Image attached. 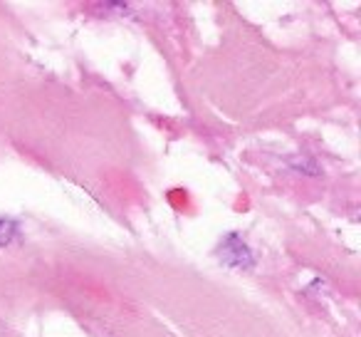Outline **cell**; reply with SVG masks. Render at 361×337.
I'll return each instance as SVG.
<instances>
[{
  "instance_id": "1",
  "label": "cell",
  "mask_w": 361,
  "mask_h": 337,
  "mask_svg": "<svg viewBox=\"0 0 361 337\" xmlns=\"http://www.w3.org/2000/svg\"><path fill=\"white\" fill-rule=\"evenodd\" d=\"M18 231V223L13 218H0V246H8Z\"/></svg>"
}]
</instances>
